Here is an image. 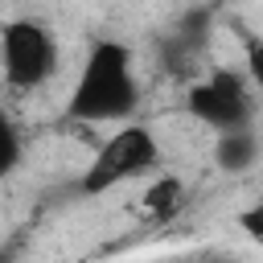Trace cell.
<instances>
[{
    "instance_id": "cell-1",
    "label": "cell",
    "mask_w": 263,
    "mask_h": 263,
    "mask_svg": "<svg viewBox=\"0 0 263 263\" xmlns=\"http://www.w3.org/2000/svg\"><path fill=\"white\" fill-rule=\"evenodd\" d=\"M136 107H140V82L132 74V49L123 41H95L66 99V119L90 127L127 123Z\"/></svg>"
},
{
    "instance_id": "cell-2",
    "label": "cell",
    "mask_w": 263,
    "mask_h": 263,
    "mask_svg": "<svg viewBox=\"0 0 263 263\" xmlns=\"http://www.w3.org/2000/svg\"><path fill=\"white\" fill-rule=\"evenodd\" d=\"M160 160V148H156V136L144 127V123H123L99 152L95 160L86 164V173L78 177V193L82 197H103L111 189H119L123 181H140L156 168Z\"/></svg>"
},
{
    "instance_id": "cell-4",
    "label": "cell",
    "mask_w": 263,
    "mask_h": 263,
    "mask_svg": "<svg viewBox=\"0 0 263 263\" xmlns=\"http://www.w3.org/2000/svg\"><path fill=\"white\" fill-rule=\"evenodd\" d=\"M0 66H4V86L8 90H37L58 74V41L53 33L33 21L16 16L0 33Z\"/></svg>"
},
{
    "instance_id": "cell-6",
    "label": "cell",
    "mask_w": 263,
    "mask_h": 263,
    "mask_svg": "<svg viewBox=\"0 0 263 263\" xmlns=\"http://www.w3.org/2000/svg\"><path fill=\"white\" fill-rule=\"evenodd\" d=\"M259 152H263V140L251 132V127H234V132H218V144H214V160L222 173H251L259 164Z\"/></svg>"
},
{
    "instance_id": "cell-7",
    "label": "cell",
    "mask_w": 263,
    "mask_h": 263,
    "mask_svg": "<svg viewBox=\"0 0 263 263\" xmlns=\"http://www.w3.org/2000/svg\"><path fill=\"white\" fill-rule=\"evenodd\" d=\"M140 205H144V214L156 222V226H164V222H173L181 210H185V181L181 177H156L152 185H148V193L140 197Z\"/></svg>"
},
{
    "instance_id": "cell-3",
    "label": "cell",
    "mask_w": 263,
    "mask_h": 263,
    "mask_svg": "<svg viewBox=\"0 0 263 263\" xmlns=\"http://www.w3.org/2000/svg\"><path fill=\"white\" fill-rule=\"evenodd\" d=\"M255 95L259 90H255L251 78H242L230 66H218L205 78L189 82L185 111L197 123L214 127V132H234V127H251V119H255Z\"/></svg>"
},
{
    "instance_id": "cell-10",
    "label": "cell",
    "mask_w": 263,
    "mask_h": 263,
    "mask_svg": "<svg viewBox=\"0 0 263 263\" xmlns=\"http://www.w3.org/2000/svg\"><path fill=\"white\" fill-rule=\"evenodd\" d=\"M238 230H242L247 238L263 242V201H255L251 210H242V214H238Z\"/></svg>"
},
{
    "instance_id": "cell-9",
    "label": "cell",
    "mask_w": 263,
    "mask_h": 263,
    "mask_svg": "<svg viewBox=\"0 0 263 263\" xmlns=\"http://www.w3.org/2000/svg\"><path fill=\"white\" fill-rule=\"evenodd\" d=\"M0 140H4V156H0V173H12V168L21 164V132H16V127H4V132H0Z\"/></svg>"
},
{
    "instance_id": "cell-5",
    "label": "cell",
    "mask_w": 263,
    "mask_h": 263,
    "mask_svg": "<svg viewBox=\"0 0 263 263\" xmlns=\"http://www.w3.org/2000/svg\"><path fill=\"white\" fill-rule=\"evenodd\" d=\"M210 8H189L164 37H160V62L168 74H193L201 53H205V41H210Z\"/></svg>"
},
{
    "instance_id": "cell-8",
    "label": "cell",
    "mask_w": 263,
    "mask_h": 263,
    "mask_svg": "<svg viewBox=\"0 0 263 263\" xmlns=\"http://www.w3.org/2000/svg\"><path fill=\"white\" fill-rule=\"evenodd\" d=\"M242 53H247V78H251L255 90L263 95V37L242 33Z\"/></svg>"
}]
</instances>
